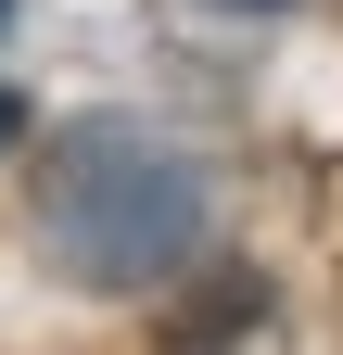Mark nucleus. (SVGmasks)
Segmentation results:
<instances>
[{
  "mask_svg": "<svg viewBox=\"0 0 343 355\" xmlns=\"http://www.w3.org/2000/svg\"><path fill=\"white\" fill-rule=\"evenodd\" d=\"M38 241L76 292H153L203 254V165L140 114H76L38 153Z\"/></svg>",
  "mask_w": 343,
  "mask_h": 355,
  "instance_id": "f257e3e1",
  "label": "nucleus"
},
{
  "mask_svg": "<svg viewBox=\"0 0 343 355\" xmlns=\"http://www.w3.org/2000/svg\"><path fill=\"white\" fill-rule=\"evenodd\" d=\"M13 140H26V102H13V89H0V153H13Z\"/></svg>",
  "mask_w": 343,
  "mask_h": 355,
  "instance_id": "f03ea898",
  "label": "nucleus"
},
{
  "mask_svg": "<svg viewBox=\"0 0 343 355\" xmlns=\"http://www.w3.org/2000/svg\"><path fill=\"white\" fill-rule=\"evenodd\" d=\"M217 13H280V0H217Z\"/></svg>",
  "mask_w": 343,
  "mask_h": 355,
  "instance_id": "7ed1b4c3",
  "label": "nucleus"
},
{
  "mask_svg": "<svg viewBox=\"0 0 343 355\" xmlns=\"http://www.w3.org/2000/svg\"><path fill=\"white\" fill-rule=\"evenodd\" d=\"M0 26H13V0H0Z\"/></svg>",
  "mask_w": 343,
  "mask_h": 355,
  "instance_id": "20e7f679",
  "label": "nucleus"
}]
</instances>
